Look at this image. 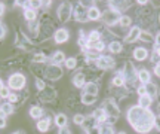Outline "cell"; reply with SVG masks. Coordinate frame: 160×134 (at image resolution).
<instances>
[{"label": "cell", "instance_id": "41", "mask_svg": "<svg viewBox=\"0 0 160 134\" xmlns=\"http://www.w3.org/2000/svg\"><path fill=\"white\" fill-rule=\"evenodd\" d=\"M36 87H37V89H39V91H42V89H45L48 85H46V83L42 81L40 78H37V79H36Z\"/></svg>", "mask_w": 160, "mask_h": 134}, {"label": "cell", "instance_id": "48", "mask_svg": "<svg viewBox=\"0 0 160 134\" xmlns=\"http://www.w3.org/2000/svg\"><path fill=\"white\" fill-rule=\"evenodd\" d=\"M6 115H3V113H2V122H0V127H2V128H5L6 127Z\"/></svg>", "mask_w": 160, "mask_h": 134}, {"label": "cell", "instance_id": "24", "mask_svg": "<svg viewBox=\"0 0 160 134\" xmlns=\"http://www.w3.org/2000/svg\"><path fill=\"white\" fill-rule=\"evenodd\" d=\"M151 103H153V100L145 94V95H141V97H139V105L138 106H139V107H142V109H148L150 106H151Z\"/></svg>", "mask_w": 160, "mask_h": 134}, {"label": "cell", "instance_id": "9", "mask_svg": "<svg viewBox=\"0 0 160 134\" xmlns=\"http://www.w3.org/2000/svg\"><path fill=\"white\" fill-rule=\"evenodd\" d=\"M97 66L101 70H108V69H113V67H114L116 61H114V58H111L108 55H101L97 61Z\"/></svg>", "mask_w": 160, "mask_h": 134}, {"label": "cell", "instance_id": "44", "mask_svg": "<svg viewBox=\"0 0 160 134\" xmlns=\"http://www.w3.org/2000/svg\"><path fill=\"white\" fill-rule=\"evenodd\" d=\"M58 134H73V133H71V130H70L68 127H64V128H59Z\"/></svg>", "mask_w": 160, "mask_h": 134}, {"label": "cell", "instance_id": "17", "mask_svg": "<svg viewBox=\"0 0 160 134\" xmlns=\"http://www.w3.org/2000/svg\"><path fill=\"white\" fill-rule=\"evenodd\" d=\"M138 79H139L141 83L147 85V83L150 82V79H151V75H150V72L147 69H141L139 72H138Z\"/></svg>", "mask_w": 160, "mask_h": 134}, {"label": "cell", "instance_id": "4", "mask_svg": "<svg viewBox=\"0 0 160 134\" xmlns=\"http://www.w3.org/2000/svg\"><path fill=\"white\" fill-rule=\"evenodd\" d=\"M25 82H27V79H25L24 75H21V73H13V75L9 76L8 85H9V88H12V89L19 91V89H22V88L25 87Z\"/></svg>", "mask_w": 160, "mask_h": 134}, {"label": "cell", "instance_id": "40", "mask_svg": "<svg viewBox=\"0 0 160 134\" xmlns=\"http://www.w3.org/2000/svg\"><path fill=\"white\" fill-rule=\"evenodd\" d=\"M151 63H154L156 66L160 64V54L157 52V51H154V52H153V55H151Z\"/></svg>", "mask_w": 160, "mask_h": 134}, {"label": "cell", "instance_id": "30", "mask_svg": "<svg viewBox=\"0 0 160 134\" xmlns=\"http://www.w3.org/2000/svg\"><path fill=\"white\" fill-rule=\"evenodd\" d=\"M111 83H113V87H116V88H122L123 85H125V79H123V76L122 75H117L114 79H113Z\"/></svg>", "mask_w": 160, "mask_h": 134}, {"label": "cell", "instance_id": "36", "mask_svg": "<svg viewBox=\"0 0 160 134\" xmlns=\"http://www.w3.org/2000/svg\"><path fill=\"white\" fill-rule=\"evenodd\" d=\"M99 134H114V128L111 125H102L99 130Z\"/></svg>", "mask_w": 160, "mask_h": 134}, {"label": "cell", "instance_id": "53", "mask_svg": "<svg viewBox=\"0 0 160 134\" xmlns=\"http://www.w3.org/2000/svg\"><path fill=\"white\" fill-rule=\"evenodd\" d=\"M51 0H46V2H43V6H45V8H49V6H51Z\"/></svg>", "mask_w": 160, "mask_h": 134}, {"label": "cell", "instance_id": "13", "mask_svg": "<svg viewBox=\"0 0 160 134\" xmlns=\"http://www.w3.org/2000/svg\"><path fill=\"white\" fill-rule=\"evenodd\" d=\"M108 3H110V9L117 12H123L126 9H129V6H131V2H108Z\"/></svg>", "mask_w": 160, "mask_h": 134}, {"label": "cell", "instance_id": "54", "mask_svg": "<svg viewBox=\"0 0 160 134\" xmlns=\"http://www.w3.org/2000/svg\"><path fill=\"white\" fill-rule=\"evenodd\" d=\"M12 134H25V131H22V130H19V131H15V133H12Z\"/></svg>", "mask_w": 160, "mask_h": 134}, {"label": "cell", "instance_id": "11", "mask_svg": "<svg viewBox=\"0 0 160 134\" xmlns=\"http://www.w3.org/2000/svg\"><path fill=\"white\" fill-rule=\"evenodd\" d=\"M70 37V33L67 31L65 29H58L55 33H53V39L57 43H64V42H67Z\"/></svg>", "mask_w": 160, "mask_h": 134}, {"label": "cell", "instance_id": "18", "mask_svg": "<svg viewBox=\"0 0 160 134\" xmlns=\"http://www.w3.org/2000/svg\"><path fill=\"white\" fill-rule=\"evenodd\" d=\"M73 85L77 88L85 87V75H83V73H76V75L73 76Z\"/></svg>", "mask_w": 160, "mask_h": 134}, {"label": "cell", "instance_id": "10", "mask_svg": "<svg viewBox=\"0 0 160 134\" xmlns=\"http://www.w3.org/2000/svg\"><path fill=\"white\" fill-rule=\"evenodd\" d=\"M88 11L89 9H86V8H83V6L80 5H77L74 8V19L76 21H79V23H86V21H89V17H88Z\"/></svg>", "mask_w": 160, "mask_h": 134}, {"label": "cell", "instance_id": "43", "mask_svg": "<svg viewBox=\"0 0 160 134\" xmlns=\"http://www.w3.org/2000/svg\"><path fill=\"white\" fill-rule=\"evenodd\" d=\"M42 3H43V2H39V0H33V2H31V8H33V9H37V8H40V6H42Z\"/></svg>", "mask_w": 160, "mask_h": 134}, {"label": "cell", "instance_id": "46", "mask_svg": "<svg viewBox=\"0 0 160 134\" xmlns=\"http://www.w3.org/2000/svg\"><path fill=\"white\" fill-rule=\"evenodd\" d=\"M0 27H2V33H0V39H5V35H6V31H8V30H6V25H5V24H2Z\"/></svg>", "mask_w": 160, "mask_h": 134}, {"label": "cell", "instance_id": "38", "mask_svg": "<svg viewBox=\"0 0 160 134\" xmlns=\"http://www.w3.org/2000/svg\"><path fill=\"white\" fill-rule=\"evenodd\" d=\"M120 25L125 29V27H129L131 25V18L128 17V15H122V18H120Z\"/></svg>", "mask_w": 160, "mask_h": 134}, {"label": "cell", "instance_id": "32", "mask_svg": "<svg viewBox=\"0 0 160 134\" xmlns=\"http://www.w3.org/2000/svg\"><path fill=\"white\" fill-rule=\"evenodd\" d=\"M139 39H141L142 42H153V40H154V37H153V35H151V33H148V31H142V30H141Z\"/></svg>", "mask_w": 160, "mask_h": 134}, {"label": "cell", "instance_id": "51", "mask_svg": "<svg viewBox=\"0 0 160 134\" xmlns=\"http://www.w3.org/2000/svg\"><path fill=\"white\" fill-rule=\"evenodd\" d=\"M0 15H2V17L5 15V3H2V5H0Z\"/></svg>", "mask_w": 160, "mask_h": 134}, {"label": "cell", "instance_id": "49", "mask_svg": "<svg viewBox=\"0 0 160 134\" xmlns=\"http://www.w3.org/2000/svg\"><path fill=\"white\" fill-rule=\"evenodd\" d=\"M154 42H156V46H160V31L156 35V39H154Z\"/></svg>", "mask_w": 160, "mask_h": 134}, {"label": "cell", "instance_id": "37", "mask_svg": "<svg viewBox=\"0 0 160 134\" xmlns=\"http://www.w3.org/2000/svg\"><path fill=\"white\" fill-rule=\"evenodd\" d=\"M73 121H74L76 125H83L86 121V118L83 116V115H80V113H77V115H74V118H73Z\"/></svg>", "mask_w": 160, "mask_h": 134}, {"label": "cell", "instance_id": "26", "mask_svg": "<svg viewBox=\"0 0 160 134\" xmlns=\"http://www.w3.org/2000/svg\"><path fill=\"white\" fill-rule=\"evenodd\" d=\"M49 127H51V121L49 119H40L37 122V130L42 131V133H46L49 130Z\"/></svg>", "mask_w": 160, "mask_h": 134}, {"label": "cell", "instance_id": "2", "mask_svg": "<svg viewBox=\"0 0 160 134\" xmlns=\"http://www.w3.org/2000/svg\"><path fill=\"white\" fill-rule=\"evenodd\" d=\"M119 75L123 76L125 83L129 88H135V87H137L138 72H137V69H135L133 63H131V61H126V63H125V67H123V72H122V73H119Z\"/></svg>", "mask_w": 160, "mask_h": 134}, {"label": "cell", "instance_id": "8", "mask_svg": "<svg viewBox=\"0 0 160 134\" xmlns=\"http://www.w3.org/2000/svg\"><path fill=\"white\" fill-rule=\"evenodd\" d=\"M55 97H57V91L52 87H46L45 89L39 91V95H37L40 101H52V100H55Z\"/></svg>", "mask_w": 160, "mask_h": 134}, {"label": "cell", "instance_id": "52", "mask_svg": "<svg viewBox=\"0 0 160 134\" xmlns=\"http://www.w3.org/2000/svg\"><path fill=\"white\" fill-rule=\"evenodd\" d=\"M137 3H138V5H141V6H145L147 3H148V2H147V0H138Z\"/></svg>", "mask_w": 160, "mask_h": 134}, {"label": "cell", "instance_id": "35", "mask_svg": "<svg viewBox=\"0 0 160 134\" xmlns=\"http://www.w3.org/2000/svg\"><path fill=\"white\" fill-rule=\"evenodd\" d=\"M65 67H67V69H76V67H77V60L74 58V57H71V58H67L65 60Z\"/></svg>", "mask_w": 160, "mask_h": 134}, {"label": "cell", "instance_id": "57", "mask_svg": "<svg viewBox=\"0 0 160 134\" xmlns=\"http://www.w3.org/2000/svg\"><path fill=\"white\" fill-rule=\"evenodd\" d=\"M119 134H126V133H125V131H120V133H119Z\"/></svg>", "mask_w": 160, "mask_h": 134}, {"label": "cell", "instance_id": "7", "mask_svg": "<svg viewBox=\"0 0 160 134\" xmlns=\"http://www.w3.org/2000/svg\"><path fill=\"white\" fill-rule=\"evenodd\" d=\"M45 76L51 81H58L62 76V69L57 64H49L45 69Z\"/></svg>", "mask_w": 160, "mask_h": 134}, {"label": "cell", "instance_id": "25", "mask_svg": "<svg viewBox=\"0 0 160 134\" xmlns=\"http://www.w3.org/2000/svg\"><path fill=\"white\" fill-rule=\"evenodd\" d=\"M55 124H57L59 128L67 127V116H65L64 113H58L57 116H55Z\"/></svg>", "mask_w": 160, "mask_h": 134}, {"label": "cell", "instance_id": "20", "mask_svg": "<svg viewBox=\"0 0 160 134\" xmlns=\"http://www.w3.org/2000/svg\"><path fill=\"white\" fill-rule=\"evenodd\" d=\"M88 17H89V19H91V21H98V19L101 18V12H99V9H98V8L92 6L91 9L88 11Z\"/></svg>", "mask_w": 160, "mask_h": 134}, {"label": "cell", "instance_id": "28", "mask_svg": "<svg viewBox=\"0 0 160 134\" xmlns=\"http://www.w3.org/2000/svg\"><path fill=\"white\" fill-rule=\"evenodd\" d=\"M24 17H25V19L28 23H34L36 18H37V13H36L34 9H27V11L24 12Z\"/></svg>", "mask_w": 160, "mask_h": 134}, {"label": "cell", "instance_id": "23", "mask_svg": "<svg viewBox=\"0 0 160 134\" xmlns=\"http://www.w3.org/2000/svg\"><path fill=\"white\" fill-rule=\"evenodd\" d=\"M85 93L92 94V95H98V85L93 83V82H89V83H85Z\"/></svg>", "mask_w": 160, "mask_h": 134}, {"label": "cell", "instance_id": "39", "mask_svg": "<svg viewBox=\"0 0 160 134\" xmlns=\"http://www.w3.org/2000/svg\"><path fill=\"white\" fill-rule=\"evenodd\" d=\"M45 61H46V55L42 52L36 54L34 57H33V63H45Z\"/></svg>", "mask_w": 160, "mask_h": 134}, {"label": "cell", "instance_id": "6", "mask_svg": "<svg viewBox=\"0 0 160 134\" xmlns=\"http://www.w3.org/2000/svg\"><path fill=\"white\" fill-rule=\"evenodd\" d=\"M120 18H122L120 12L113 11V9H108V11H105L102 15H101V19H102L107 25H114V24L120 23Z\"/></svg>", "mask_w": 160, "mask_h": 134}, {"label": "cell", "instance_id": "1", "mask_svg": "<svg viewBox=\"0 0 160 134\" xmlns=\"http://www.w3.org/2000/svg\"><path fill=\"white\" fill-rule=\"evenodd\" d=\"M128 121L132 125V128L139 134H147L150 133L153 127H154L156 116L154 113L148 109H142L139 106H132L128 110Z\"/></svg>", "mask_w": 160, "mask_h": 134}, {"label": "cell", "instance_id": "55", "mask_svg": "<svg viewBox=\"0 0 160 134\" xmlns=\"http://www.w3.org/2000/svg\"><path fill=\"white\" fill-rule=\"evenodd\" d=\"M156 51H157V52L160 54V46H156Z\"/></svg>", "mask_w": 160, "mask_h": 134}, {"label": "cell", "instance_id": "15", "mask_svg": "<svg viewBox=\"0 0 160 134\" xmlns=\"http://www.w3.org/2000/svg\"><path fill=\"white\" fill-rule=\"evenodd\" d=\"M139 35H141V29L139 27H132L131 31H129V35L126 36L125 40L128 43H132V42H135L137 39H139Z\"/></svg>", "mask_w": 160, "mask_h": 134}, {"label": "cell", "instance_id": "34", "mask_svg": "<svg viewBox=\"0 0 160 134\" xmlns=\"http://www.w3.org/2000/svg\"><path fill=\"white\" fill-rule=\"evenodd\" d=\"M0 95H2V99H8V97L11 95L8 87H5V82L3 81H0Z\"/></svg>", "mask_w": 160, "mask_h": 134}, {"label": "cell", "instance_id": "14", "mask_svg": "<svg viewBox=\"0 0 160 134\" xmlns=\"http://www.w3.org/2000/svg\"><path fill=\"white\" fill-rule=\"evenodd\" d=\"M145 89H147V95H148L151 100L157 99V95H159V87L153 83V82H148L147 85H145Z\"/></svg>", "mask_w": 160, "mask_h": 134}, {"label": "cell", "instance_id": "27", "mask_svg": "<svg viewBox=\"0 0 160 134\" xmlns=\"http://www.w3.org/2000/svg\"><path fill=\"white\" fill-rule=\"evenodd\" d=\"M99 40H101V33H99L98 30L91 31L89 36H88V42H89V43H95V42H99Z\"/></svg>", "mask_w": 160, "mask_h": 134}, {"label": "cell", "instance_id": "16", "mask_svg": "<svg viewBox=\"0 0 160 134\" xmlns=\"http://www.w3.org/2000/svg\"><path fill=\"white\" fill-rule=\"evenodd\" d=\"M147 57H148V51L145 48H137L133 51V58L137 61H144V60H147Z\"/></svg>", "mask_w": 160, "mask_h": 134}, {"label": "cell", "instance_id": "45", "mask_svg": "<svg viewBox=\"0 0 160 134\" xmlns=\"http://www.w3.org/2000/svg\"><path fill=\"white\" fill-rule=\"evenodd\" d=\"M8 99H9V103H17V101H18V95H17V94H11Z\"/></svg>", "mask_w": 160, "mask_h": 134}, {"label": "cell", "instance_id": "31", "mask_svg": "<svg viewBox=\"0 0 160 134\" xmlns=\"http://www.w3.org/2000/svg\"><path fill=\"white\" fill-rule=\"evenodd\" d=\"M99 130H101V127H99L98 124H92V125H88V127H86V133L88 134H99Z\"/></svg>", "mask_w": 160, "mask_h": 134}, {"label": "cell", "instance_id": "19", "mask_svg": "<svg viewBox=\"0 0 160 134\" xmlns=\"http://www.w3.org/2000/svg\"><path fill=\"white\" fill-rule=\"evenodd\" d=\"M52 64H57V66H59L61 63H64L65 61V55H64V52L62 51H57V52L52 55Z\"/></svg>", "mask_w": 160, "mask_h": 134}, {"label": "cell", "instance_id": "5", "mask_svg": "<svg viewBox=\"0 0 160 134\" xmlns=\"http://www.w3.org/2000/svg\"><path fill=\"white\" fill-rule=\"evenodd\" d=\"M71 15H73V5L70 2L61 3L59 8H58V18H59V21L65 23V21H68L71 18Z\"/></svg>", "mask_w": 160, "mask_h": 134}, {"label": "cell", "instance_id": "21", "mask_svg": "<svg viewBox=\"0 0 160 134\" xmlns=\"http://www.w3.org/2000/svg\"><path fill=\"white\" fill-rule=\"evenodd\" d=\"M43 113H45V110H43L42 107H39V106H33V107L30 109V116L34 118V119L42 118V116H43Z\"/></svg>", "mask_w": 160, "mask_h": 134}, {"label": "cell", "instance_id": "29", "mask_svg": "<svg viewBox=\"0 0 160 134\" xmlns=\"http://www.w3.org/2000/svg\"><path fill=\"white\" fill-rule=\"evenodd\" d=\"M122 43L120 42H117V40H114V42H111L108 45V49L111 51L113 54H119V52H122Z\"/></svg>", "mask_w": 160, "mask_h": 134}, {"label": "cell", "instance_id": "56", "mask_svg": "<svg viewBox=\"0 0 160 134\" xmlns=\"http://www.w3.org/2000/svg\"><path fill=\"white\" fill-rule=\"evenodd\" d=\"M157 109H159V112H160V100H159V105H157Z\"/></svg>", "mask_w": 160, "mask_h": 134}, {"label": "cell", "instance_id": "47", "mask_svg": "<svg viewBox=\"0 0 160 134\" xmlns=\"http://www.w3.org/2000/svg\"><path fill=\"white\" fill-rule=\"evenodd\" d=\"M154 127H156V128H157V131H159V133H160V115H159V116H156Z\"/></svg>", "mask_w": 160, "mask_h": 134}, {"label": "cell", "instance_id": "3", "mask_svg": "<svg viewBox=\"0 0 160 134\" xmlns=\"http://www.w3.org/2000/svg\"><path fill=\"white\" fill-rule=\"evenodd\" d=\"M102 109L105 110V113H107V122L105 124L113 127V124H114L120 116V110H119V107H117V105H116V101L113 99L105 100Z\"/></svg>", "mask_w": 160, "mask_h": 134}, {"label": "cell", "instance_id": "50", "mask_svg": "<svg viewBox=\"0 0 160 134\" xmlns=\"http://www.w3.org/2000/svg\"><path fill=\"white\" fill-rule=\"evenodd\" d=\"M154 73H156V75H157V76H159V78H160V64H157V66H156V67H154Z\"/></svg>", "mask_w": 160, "mask_h": 134}, {"label": "cell", "instance_id": "42", "mask_svg": "<svg viewBox=\"0 0 160 134\" xmlns=\"http://www.w3.org/2000/svg\"><path fill=\"white\" fill-rule=\"evenodd\" d=\"M137 93L139 94V97H141V95H145V94H147V89H145V85H142V87H138V88H137Z\"/></svg>", "mask_w": 160, "mask_h": 134}, {"label": "cell", "instance_id": "22", "mask_svg": "<svg viewBox=\"0 0 160 134\" xmlns=\"http://www.w3.org/2000/svg\"><path fill=\"white\" fill-rule=\"evenodd\" d=\"M97 101V95H92V94H88V93H83L82 94V103L83 105H93Z\"/></svg>", "mask_w": 160, "mask_h": 134}, {"label": "cell", "instance_id": "33", "mask_svg": "<svg viewBox=\"0 0 160 134\" xmlns=\"http://www.w3.org/2000/svg\"><path fill=\"white\" fill-rule=\"evenodd\" d=\"M12 112H13L12 103H3V105H2V113H3V115H11Z\"/></svg>", "mask_w": 160, "mask_h": 134}, {"label": "cell", "instance_id": "12", "mask_svg": "<svg viewBox=\"0 0 160 134\" xmlns=\"http://www.w3.org/2000/svg\"><path fill=\"white\" fill-rule=\"evenodd\" d=\"M92 118L97 121L98 125H101V124H105V122H107V113H105V110H104L102 107H99V109H97V110H93V115H92Z\"/></svg>", "mask_w": 160, "mask_h": 134}]
</instances>
